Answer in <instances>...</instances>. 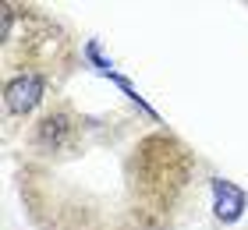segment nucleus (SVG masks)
I'll use <instances>...</instances> for the list:
<instances>
[{
	"label": "nucleus",
	"instance_id": "1",
	"mask_svg": "<svg viewBox=\"0 0 248 230\" xmlns=\"http://www.w3.org/2000/svg\"><path fill=\"white\" fill-rule=\"evenodd\" d=\"M85 117L71 99L57 96L36 121L25 128V153L29 167H53L71 159L85 142Z\"/></svg>",
	"mask_w": 248,
	"mask_h": 230
}]
</instances>
